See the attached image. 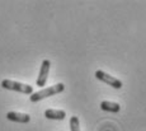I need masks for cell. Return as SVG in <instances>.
<instances>
[{
    "mask_svg": "<svg viewBox=\"0 0 146 131\" xmlns=\"http://www.w3.org/2000/svg\"><path fill=\"white\" fill-rule=\"evenodd\" d=\"M64 89H65V85H64L62 83H57V84L52 85V87L43 88V89H41L40 92L32 93L29 97V101L33 103L40 102L44 98H48V97H51V96H56V94L61 93V92H64Z\"/></svg>",
    "mask_w": 146,
    "mask_h": 131,
    "instance_id": "cell-1",
    "label": "cell"
},
{
    "mask_svg": "<svg viewBox=\"0 0 146 131\" xmlns=\"http://www.w3.org/2000/svg\"><path fill=\"white\" fill-rule=\"evenodd\" d=\"M1 87L4 89H8V90L19 92V93H23V94H32L33 93L32 85L23 84V83H19V82H14V80H10V79H4L3 80Z\"/></svg>",
    "mask_w": 146,
    "mask_h": 131,
    "instance_id": "cell-2",
    "label": "cell"
},
{
    "mask_svg": "<svg viewBox=\"0 0 146 131\" xmlns=\"http://www.w3.org/2000/svg\"><path fill=\"white\" fill-rule=\"evenodd\" d=\"M95 78H97L98 80H100V82L111 85V87L114 88V89H121L122 88V82H121L119 79H117V78L107 74L106 71H103V70H97L95 71Z\"/></svg>",
    "mask_w": 146,
    "mask_h": 131,
    "instance_id": "cell-3",
    "label": "cell"
},
{
    "mask_svg": "<svg viewBox=\"0 0 146 131\" xmlns=\"http://www.w3.org/2000/svg\"><path fill=\"white\" fill-rule=\"evenodd\" d=\"M50 68H51V63L50 60H43L42 61V65L40 69V74L37 76L36 80V85L37 87H44L47 83V78H48V73H50Z\"/></svg>",
    "mask_w": 146,
    "mask_h": 131,
    "instance_id": "cell-4",
    "label": "cell"
},
{
    "mask_svg": "<svg viewBox=\"0 0 146 131\" xmlns=\"http://www.w3.org/2000/svg\"><path fill=\"white\" fill-rule=\"evenodd\" d=\"M7 118L13 122H19V124H28L31 121V116L27 113H21V112H8Z\"/></svg>",
    "mask_w": 146,
    "mask_h": 131,
    "instance_id": "cell-5",
    "label": "cell"
},
{
    "mask_svg": "<svg viewBox=\"0 0 146 131\" xmlns=\"http://www.w3.org/2000/svg\"><path fill=\"white\" fill-rule=\"evenodd\" d=\"M44 117L48 120H57V121H61V120H65L66 117V112L62 110H53V108H48V110L44 111Z\"/></svg>",
    "mask_w": 146,
    "mask_h": 131,
    "instance_id": "cell-6",
    "label": "cell"
},
{
    "mask_svg": "<svg viewBox=\"0 0 146 131\" xmlns=\"http://www.w3.org/2000/svg\"><path fill=\"white\" fill-rule=\"evenodd\" d=\"M100 110L106 111V112H112V113H117L119 112L121 106L116 102H109V101H103L100 103Z\"/></svg>",
    "mask_w": 146,
    "mask_h": 131,
    "instance_id": "cell-7",
    "label": "cell"
},
{
    "mask_svg": "<svg viewBox=\"0 0 146 131\" xmlns=\"http://www.w3.org/2000/svg\"><path fill=\"white\" fill-rule=\"evenodd\" d=\"M70 131H80L79 118L76 116H71L70 118Z\"/></svg>",
    "mask_w": 146,
    "mask_h": 131,
    "instance_id": "cell-8",
    "label": "cell"
}]
</instances>
